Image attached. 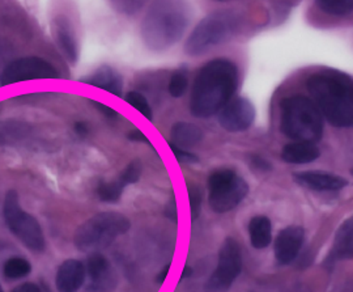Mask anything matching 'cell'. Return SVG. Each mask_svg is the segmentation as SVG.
Returning <instances> with one entry per match:
<instances>
[{
  "label": "cell",
  "mask_w": 353,
  "mask_h": 292,
  "mask_svg": "<svg viewBox=\"0 0 353 292\" xmlns=\"http://www.w3.org/2000/svg\"><path fill=\"white\" fill-rule=\"evenodd\" d=\"M237 87L239 68L232 61L219 58L204 64L191 89V115L208 118L219 113L232 100Z\"/></svg>",
  "instance_id": "obj_1"
},
{
  "label": "cell",
  "mask_w": 353,
  "mask_h": 292,
  "mask_svg": "<svg viewBox=\"0 0 353 292\" xmlns=\"http://www.w3.org/2000/svg\"><path fill=\"white\" fill-rule=\"evenodd\" d=\"M307 90L319 113L335 127L353 124V88L351 77L339 71H322L307 79Z\"/></svg>",
  "instance_id": "obj_2"
},
{
  "label": "cell",
  "mask_w": 353,
  "mask_h": 292,
  "mask_svg": "<svg viewBox=\"0 0 353 292\" xmlns=\"http://www.w3.org/2000/svg\"><path fill=\"white\" fill-rule=\"evenodd\" d=\"M189 26L186 8L176 1H157L145 14L141 37L152 50H165L181 39Z\"/></svg>",
  "instance_id": "obj_3"
},
{
  "label": "cell",
  "mask_w": 353,
  "mask_h": 292,
  "mask_svg": "<svg viewBox=\"0 0 353 292\" xmlns=\"http://www.w3.org/2000/svg\"><path fill=\"white\" fill-rule=\"evenodd\" d=\"M280 131L296 143L314 144L323 135V117L309 97L290 96L280 102Z\"/></svg>",
  "instance_id": "obj_4"
},
{
  "label": "cell",
  "mask_w": 353,
  "mask_h": 292,
  "mask_svg": "<svg viewBox=\"0 0 353 292\" xmlns=\"http://www.w3.org/2000/svg\"><path fill=\"white\" fill-rule=\"evenodd\" d=\"M131 223L126 216L115 211L100 213L83 223L74 236V244L80 252L101 251L110 246L118 236L127 233Z\"/></svg>",
  "instance_id": "obj_5"
},
{
  "label": "cell",
  "mask_w": 353,
  "mask_h": 292,
  "mask_svg": "<svg viewBox=\"0 0 353 292\" xmlns=\"http://www.w3.org/2000/svg\"><path fill=\"white\" fill-rule=\"evenodd\" d=\"M237 28L233 14L216 12L207 16L195 26L185 43V52L190 57H198L211 48L221 45L232 39Z\"/></svg>",
  "instance_id": "obj_6"
},
{
  "label": "cell",
  "mask_w": 353,
  "mask_h": 292,
  "mask_svg": "<svg viewBox=\"0 0 353 292\" xmlns=\"http://www.w3.org/2000/svg\"><path fill=\"white\" fill-rule=\"evenodd\" d=\"M3 215L13 235L33 252L45 249V236L37 219L23 210L17 191H10L6 195Z\"/></svg>",
  "instance_id": "obj_7"
},
{
  "label": "cell",
  "mask_w": 353,
  "mask_h": 292,
  "mask_svg": "<svg viewBox=\"0 0 353 292\" xmlns=\"http://www.w3.org/2000/svg\"><path fill=\"white\" fill-rule=\"evenodd\" d=\"M210 206L217 214H224L246 198L249 184L232 169H217L208 178Z\"/></svg>",
  "instance_id": "obj_8"
},
{
  "label": "cell",
  "mask_w": 353,
  "mask_h": 292,
  "mask_svg": "<svg viewBox=\"0 0 353 292\" xmlns=\"http://www.w3.org/2000/svg\"><path fill=\"white\" fill-rule=\"evenodd\" d=\"M242 270V254L239 242L228 237L219 252V262L214 274L208 278L204 291L228 292Z\"/></svg>",
  "instance_id": "obj_9"
},
{
  "label": "cell",
  "mask_w": 353,
  "mask_h": 292,
  "mask_svg": "<svg viewBox=\"0 0 353 292\" xmlns=\"http://www.w3.org/2000/svg\"><path fill=\"white\" fill-rule=\"evenodd\" d=\"M58 71L52 64L38 57H26L8 64L0 74V84L10 86L26 80L57 79Z\"/></svg>",
  "instance_id": "obj_10"
},
{
  "label": "cell",
  "mask_w": 353,
  "mask_h": 292,
  "mask_svg": "<svg viewBox=\"0 0 353 292\" xmlns=\"http://www.w3.org/2000/svg\"><path fill=\"white\" fill-rule=\"evenodd\" d=\"M219 124L229 133H241L252 127L255 119V108L245 97L230 100L219 112Z\"/></svg>",
  "instance_id": "obj_11"
},
{
  "label": "cell",
  "mask_w": 353,
  "mask_h": 292,
  "mask_svg": "<svg viewBox=\"0 0 353 292\" xmlns=\"http://www.w3.org/2000/svg\"><path fill=\"white\" fill-rule=\"evenodd\" d=\"M85 273L89 275V284L85 292H113L118 278L113 267L102 254L92 253L87 260Z\"/></svg>",
  "instance_id": "obj_12"
},
{
  "label": "cell",
  "mask_w": 353,
  "mask_h": 292,
  "mask_svg": "<svg viewBox=\"0 0 353 292\" xmlns=\"http://www.w3.org/2000/svg\"><path fill=\"white\" fill-rule=\"evenodd\" d=\"M303 239L305 231L299 226H290L279 232L274 244V252L280 265H290L297 258L303 248Z\"/></svg>",
  "instance_id": "obj_13"
},
{
  "label": "cell",
  "mask_w": 353,
  "mask_h": 292,
  "mask_svg": "<svg viewBox=\"0 0 353 292\" xmlns=\"http://www.w3.org/2000/svg\"><path fill=\"white\" fill-rule=\"evenodd\" d=\"M293 179L309 191H336L348 186V179L325 171L296 172L293 173Z\"/></svg>",
  "instance_id": "obj_14"
},
{
  "label": "cell",
  "mask_w": 353,
  "mask_h": 292,
  "mask_svg": "<svg viewBox=\"0 0 353 292\" xmlns=\"http://www.w3.org/2000/svg\"><path fill=\"white\" fill-rule=\"evenodd\" d=\"M353 257V219L350 217L341 224L336 235L331 252L325 261V266L332 267L339 261H348Z\"/></svg>",
  "instance_id": "obj_15"
},
{
  "label": "cell",
  "mask_w": 353,
  "mask_h": 292,
  "mask_svg": "<svg viewBox=\"0 0 353 292\" xmlns=\"http://www.w3.org/2000/svg\"><path fill=\"white\" fill-rule=\"evenodd\" d=\"M85 266L77 260H67L58 269L55 284L59 292H77L85 280Z\"/></svg>",
  "instance_id": "obj_16"
},
{
  "label": "cell",
  "mask_w": 353,
  "mask_h": 292,
  "mask_svg": "<svg viewBox=\"0 0 353 292\" xmlns=\"http://www.w3.org/2000/svg\"><path fill=\"white\" fill-rule=\"evenodd\" d=\"M83 83H87L90 86H94L97 88L108 90L115 96H122L123 89V79L122 77L109 66H102L97 71H94L92 75L81 79Z\"/></svg>",
  "instance_id": "obj_17"
},
{
  "label": "cell",
  "mask_w": 353,
  "mask_h": 292,
  "mask_svg": "<svg viewBox=\"0 0 353 292\" xmlns=\"http://www.w3.org/2000/svg\"><path fill=\"white\" fill-rule=\"evenodd\" d=\"M321 156V151L312 143H290L281 151V159L288 164L313 163Z\"/></svg>",
  "instance_id": "obj_18"
},
{
  "label": "cell",
  "mask_w": 353,
  "mask_h": 292,
  "mask_svg": "<svg viewBox=\"0 0 353 292\" xmlns=\"http://www.w3.org/2000/svg\"><path fill=\"white\" fill-rule=\"evenodd\" d=\"M54 32H55L57 43L61 51L63 52L64 57L70 64H75L77 62V45H76L74 33L71 30V26L65 20V17L55 20Z\"/></svg>",
  "instance_id": "obj_19"
},
{
  "label": "cell",
  "mask_w": 353,
  "mask_h": 292,
  "mask_svg": "<svg viewBox=\"0 0 353 292\" xmlns=\"http://www.w3.org/2000/svg\"><path fill=\"white\" fill-rule=\"evenodd\" d=\"M203 139L201 127L188 122H178L170 130V143L178 148H188L196 146Z\"/></svg>",
  "instance_id": "obj_20"
},
{
  "label": "cell",
  "mask_w": 353,
  "mask_h": 292,
  "mask_svg": "<svg viewBox=\"0 0 353 292\" xmlns=\"http://www.w3.org/2000/svg\"><path fill=\"white\" fill-rule=\"evenodd\" d=\"M250 242L255 249H265L272 242V224L265 215L254 216L249 223Z\"/></svg>",
  "instance_id": "obj_21"
},
{
  "label": "cell",
  "mask_w": 353,
  "mask_h": 292,
  "mask_svg": "<svg viewBox=\"0 0 353 292\" xmlns=\"http://www.w3.org/2000/svg\"><path fill=\"white\" fill-rule=\"evenodd\" d=\"M32 271L30 262L23 257H12L6 261L3 273L8 280H21L29 275Z\"/></svg>",
  "instance_id": "obj_22"
},
{
  "label": "cell",
  "mask_w": 353,
  "mask_h": 292,
  "mask_svg": "<svg viewBox=\"0 0 353 292\" xmlns=\"http://www.w3.org/2000/svg\"><path fill=\"white\" fill-rule=\"evenodd\" d=\"M125 188L126 185L119 178L110 182H103L99 186V197L102 202L115 204L121 199Z\"/></svg>",
  "instance_id": "obj_23"
},
{
  "label": "cell",
  "mask_w": 353,
  "mask_h": 292,
  "mask_svg": "<svg viewBox=\"0 0 353 292\" xmlns=\"http://www.w3.org/2000/svg\"><path fill=\"white\" fill-rule=\"evenodd\" d=\"M322 12L331 16H347L352 12V0H319L316 1Z\"/></svg>",
  "instance_id": "obj_24"
},
{
  "label": "cell",
  "mask_w": 353,
  "mask_h": 292,
  "mask_svg": "<svg viewBox=\"0 0 353 292\" xmlns=\"http://www.w3.org/2000/svg\"><path fill=\"white\" fill-rule=\"evenodd\" d=\"M189 87V79L185 71H176L170 79V83H169V93L170 96L173 97H181L183 96V93L186 92V89Z\"/></svg>",
  "instance_id": "obj_25"
},
{
  "label": "cell",
  "mask_w": 353,
  "mask_h": 292,
  "mask_svg": "<svg viewBox=\"0 0 353 292\" xmlns=\"http://www.w3.org/2000/svg\"><path fill=\"white\" fill-rule=\"evenodd\" d=\"M126 101L134 106L135 109H138L141 115H144L145 118L152 119V109L150 106V104L147 101V99L139 93V92H135V90H131L126 95Z\"/></svg>",
  "instance_id": "obj_26"
},
{
  "label": "cell",
  "mask_w": 353,
  "mask_h": 292,
  "mask_svg": "<svg viewBox=\"0 0 353 292\" xmlns=\"http://www.w3.org/2000/svg\"><path fill=\"white\" fill-rule=\"evenodd\" d=\"M141 169H143L141 162H140L139 159H135V160H132V162L123 169V172H122L121 176H119V179H121L125 185L135 184V182L139 181L140 175H141Z\"/></svg>",
  "instance_id": "obj_27"
},
{
  "label": "cell",
  "mask_w": 353,
  "mask_h": 292,
  "mask_svg": "<svg viewBox=\"0 0 353 292\" xmlns=\"http://www.w3.org/2000/svg\"><path fill=\"white\" fill-rule=\"evenodd\" d=\"M189 201L191 219L196 220L198 216L201 215V204H202V191H199L198 186L189 185Z\"/></svg>",
  "instance_id": "obj_28"
},
{
  "label": "cell",
  "mask_w": 353,
  "mask_h": 292,
  "mask_svg": "<svg viewBox=\"0 0 353 292\" xmlns=\"http://www.w3.org/2000/svg\"><path fill=\"white\" fill-rule=\"evenodd\" d=\"M169 147L172 148V151L174 153L176 160L182 164H196L199 163V157L194 153H188L186 150H182V148H178L174 144H172L169 142Z\"/></svg>",
  "instance_id": "obj_29"
},
{
  "label": "cell",
  "mask_w": 353,
  "mask_h": 292,
  "mask_svg": "<svg viewBox=\"0 0 353 292\" xmlns=\"http://www.w3.org/2000/svg\"><path fill=\"white\" fill-rule=\"evenodd\" d=\"M115 6V10L118 12L125 13V14H132V13L138 12L141 6L144 4V1H113Z\"/></svg>",
  "instance_id": "obj_30"
},
{
  "label": "cell",
  "mask_w": 353,
  "mask_h": 292,
  "mask_svg": "<svg viewBox=\"0 0 353 292\" xmlns=\"http://www.w3.org/2000/svg\"><path fill=\"white\" fill-rule=\"evenodd\" d=\"M252 164L254 166H256V168H259L261 171H271L272 169L271 164L268 162H265L263 157L258 156V155L252 156Z\"/></svg>",
  "instance_id": "obj_31"
},
{
  "label": "cell",
  "mask_w": 353,
  "mask_h": 292,
  "mask_svg": "<svg viewBox=\"0 0 353 292\" xmlns=\"http://www.w3.org/2000/svg\"><path fill=\"white\" fill-rule=\"evenodd\" d=\"M12 292H41V289L34 283L26 282V283L17 286L16 289H13Z\"/></svg>",
  "instance_id": "obj_32"
},
{
  "label": "cell",
  "mask_w": 353,
  "mask_h": 292,
  "mask_svg": "<svg viewBox=\"0 0 353 292\" xmlns=\"http://www.w3.org/2000/svg\"><path fill=\"white\" fill-rule=\"evenodd\" d=\"M127 138L130 140H134V142H144L147 144H151L150 139L140 131V130H132L127 134Z\"/></svg>",
  "instance_id": "obj_33"
},
{
  "label": "cell",
  "mask_w": 353,
  "mask_h": 292,
  "mask_svg": "<svg viewBox=\"0 0 353 292\" xmlns=\"http://www.w3.org/2000/svg\"><path fill=\"white\" fill-rule=\"evenodd\" d=\"M94 106H97V108L101 110L102 113L106 115V117H109V118H117V117H118V113H117L114 109L106 106V105H103L101 102L94 101Z\"/></svg>",
  "instance_id": "obj_34"
},
{
  "label": "cell",
  "mask_w": 353,
  "mask_h": 292,
  "mask_svg": "<svg viewBox=\"0 0 353 292\" xmlns=\"http://www.w3.org/2000/svg\"><path fill=\"white\" fill-rule=\"evenodd\" d=\"M75 131L80 137H87L88 134V127L84 122H77L75 125Z\"/></svg>",
  "instance_id": "obj_35"
},
{
  "label": "cell",
  "mask_w": 353,
  "mask_h": 292,
  "mask_svg": "<svg viewBox=\"0 0 353 292\" xmlns=\"http://www.w3.org/2000/svg\"><path fill=\"white\" fill-rule=\"evenodd\" d=\"M166 215L172 219H176V207L174 201H172V204L166 207Z\"/></svg>",
  "instance_id": "obj_36"
},
{
  "label": "cell",
  "mask_w": 353,
  "mask_h": 292,
  "mask_svg": "<svg viewBox=\"0 0 353 292\" xmlns=\"http://www.w3.org/2000/svg\"><path fill=\"white\" fill-rule=\"evenodd\" d=\"M169 270H170V265H166V266L163 269V271L157 275V282L159 283H164L165 280H166V277H168V274H169Z\"/></svg>",
  "instance_id": "obj_37"
},
{
  "label": "cell",
  "mask_w": 353,
  "mask_h": 292,
  "mask_svg": "<svg viewBox=\"0 0 353 292\" xmlns=\"http://www.w3.org/2000/svg\"><path fill=\"white\" fill-rule=\"evenodd\" d=\"M191 274H192V269H191V267L189 266H185V269H183V273H182V277H181V280L189 278Z\"/></svg>",
  "instance_id": "obj_38"
},
{
  "label": "cell",
  "mask_w": 353,
  "mask_h": 292,
  "mask_svg": "<svg viewBox=\"0 0 353 292\" xmlns=\"http://www.w3.org/2000/svg\"><path fill=\"white\" fill-rule=\"evenodd\" d=\"M0 292H4L3 291V289H1V286H0Z\"/></svg>",
  "instance_id": "obj_39"
}]
</instances>
